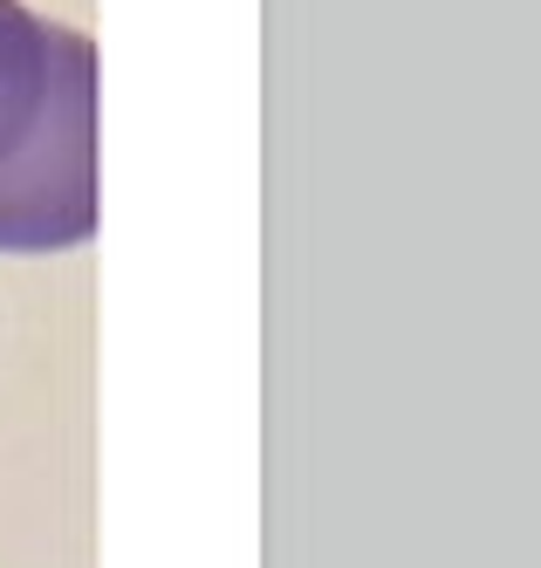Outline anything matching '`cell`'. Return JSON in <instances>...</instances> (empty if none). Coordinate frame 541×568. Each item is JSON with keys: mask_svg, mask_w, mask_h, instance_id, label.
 Here are the masks:
<instances>
[{"mask_svg": "<svg viewBox=\"0 0 541 568\" xmlns=\"http://www.w3.org/2000/svg\"><path fill=\"white\" fill-rule=\"evenodd\" d=\"M97 233V42L0 0V254Z\"/></svg>", "mask_w": 541, "mask_h": 568, "instance_id": "obj_1", "label": "cell"}]
</instances>
